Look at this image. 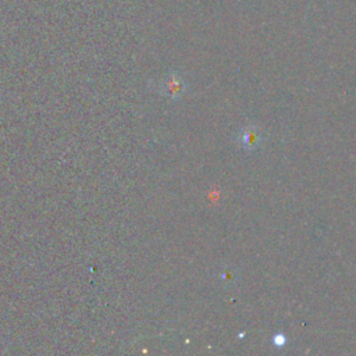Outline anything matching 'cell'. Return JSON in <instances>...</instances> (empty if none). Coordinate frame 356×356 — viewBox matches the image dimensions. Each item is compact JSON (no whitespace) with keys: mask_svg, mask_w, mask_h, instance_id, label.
I'll return each instance as SVG.
<instances>
[{"mask_svg":"<svg viewBox=\"0 0 356 356\" xmlns=\"http://www.w3.org/2000/svg\"><path fill=\"white\" fill-rule=\"evenodd\" d=\"M186 90L188 86L184 78L174 71L165 74L160 81V92L171 100H179L186 93Z\"/></svg>","mask_w":356,"mask_h":356,"instance_id":"obj_1","label":"cell"},{"mask_svg":"<svg viewBox=\"0 0 356 356\" xmlns=\"http://www.w3.org/2000/svg\"><path fill=\"white\" fill-rule=\"evenodd\" d=\"M236 140L245 150H254L260 146L263 140V134L256 125H246L239 131Z\"/></svg>","mask_w":356,"mask_h":356,"instance_id":"obj_2","label":"cell"},{"mask_svg":"<svg viewBox=\"0 0 356 356\" xmlns=\"http://www.w3.org/2000/svg\"><path fill=\"white\" fill-rule=\"evenodd\" d=\"M271 342H273V345H274L275 348H284V346L286 345V342H288V338H286V335L282 334V332H275V334L273 335V338H271Z\"/></svg>","mask_w":356,"mask_h":356,"instance_id":"obj_3","label":"cell"}]
</instances>
